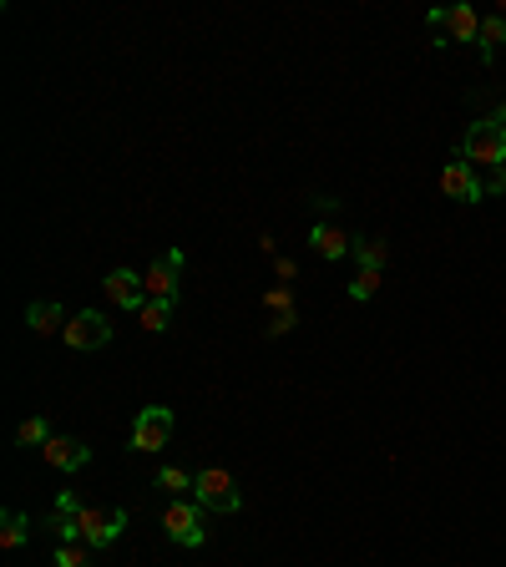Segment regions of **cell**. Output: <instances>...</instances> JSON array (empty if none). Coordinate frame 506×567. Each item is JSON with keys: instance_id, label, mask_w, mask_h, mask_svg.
Wrapping results in <instances>:
<instances>
[{"instance_id": "cell-1", "label": "cell", "mask_w": 506, "mask_h": 567, "mask_svg": "<svg viewBox=\"0 0 506 567\" xmlns=\"http://www.w3.org/2000/svg\"><path fill=\"white\" fill-rule=\"evenodd\" d=\"M456 157H466L471 168H501V162H506V122H496V117H476V122L466 127Z\"/></svg>"}, {"instance_id": "cell-2", "label": "cell", "mask_w": 506, "mask_h": 567, "mask_svg": "<svg viewBox=\"0 0 506 567\" xmlns=\"http://www.w3.org/2000/svg\"><path fill=\"white\" fill-rule=\"evenodd\" d=\"M193 502H198L203 512L233 517V512L243 507V492L233 486V471H223V466H203V471L193 476Z\"/></svg>"}, {"instance_id": "cell-3", "label": "cell", "mask_w": 506, "mask_h": 567, "mask_svg": "<svg viewBox=\"0 0 506 567\" xmlns=\"http://www.w3.org/2000/svg\"><path fill=\"white\" fill-rule=\"evenodd\" d=\"M162 532L173 537L178 547H203V542H208V527H203V507H198V502H188V497L167 502V512H162Z\"/></svg>"}, {"instance_id": "cell-4", "label": "cell", "mask_w": 506, "mask_h": 567, "mask_svg": "<svg viewBox=\"0 0 506 567\" xmlns=\"http://www.w3.org/2000/svg\"><path fill=\"white\" fill-rule=\"evenodd\" d=\"M76 527H81V542L97 552V547H112L127 532V512L122 507H112V512L107 507H81L76 512Z\"/></svg>"}, {"instance_id": "cell-5", "label": "cell", "mask_w": 506, "mask_h": 567, "mask_svg": "<svg viewBox=\"0 0 506 567\" xmlns=\"http://www.w3.org/2000/svg\"><path fill=\"white\" fill-rule=\"evenodd\" d=\"M61 340H66L71 350H102V345H112V319H107L102 309H81V314L66 319Z\"/></svg>"}, {"instance_id": "cell-6", "label": "cell", "mask_w": 506, "mask_h": 567, "mask_svg": "<svg viewBox=\"0 0 506 567\" xmlns=\"http://www.w3.org/2000/svg\"><path fill=\"white\" fill-rule=\"evenodd\" d=\"M178 279H183V249H162L142 274L147 299H178Z\"/></svg>"}, {"instance_id": "cell-7", "label": "cell", "mask_w": 506, "mask_h": 567, "mask_svg": "<svg viewBox=\"0 0 506 567\" xmlns=\"http://www.w3.org/2000/svg\"><path fill=\"white\" fill-rule=\"evenodd\" d=\"M167 436H173V411L167 405H147L132 421V451H162Z\"/></svg>"}, {"instance_id": "cell-8", "label": "cell", "mask_w": 506, "mask_h": 567, "mask_svg": "<svg viewBox=\"0 0 506 567\" xmlns=\"http://www.w3.org/2000/svg\"><path fill=\"white\" fill-rule=\"evenodd\" d=\"M441 193L456 198V203H481L486 198V183L476 178V168H471L466 157H451L446 168H441Z\"/></svg>"}, {"instance_id": "cell-9", "label": "cell", "mask_w": 506, "mask_h": 567, "mask_svg": "<svg viewBox=\"0 0 506 567\" xmlns=\"http://www.w3.org/2000/svg\"><path fill=\"white\" fill-rule=\"evenodd\" d=\"M102 289H107V299L117 304V309H142L147 304V284H142V274H132V269H112L107 279H102Z\"/></svg>"}, {"instance_id": "cell-10", "label": "cell", "mask_w": 506, "mask_h": 567, "mask_svg": "<svg viewBox=\"0 0 506 567\" xmlns=\"http://www.w3.org/2000/svg\"><path fill=\"white\" fill-rule=\"evenodd\" d=\"M309 249L334 264V259H350V254H355V238H350L345 228H334V223H314V228H309Z\"/></svg>"}, {"instance_id": "cell-11", "label": "cell", "mask_w": 506, "mask_h": 567, "mask_svg": "<svg viewBox=\"0 0 506 567\" xmlns=\"http://www.w3.org/2000/svg\"><path fill=\"white\" fill-rule=\"evenodd\" d=\"M41 456H46V466H56V471H81L92 461V446H81V441H71V436H51L46 446H41Z\"/></svg>"}, {"instance_id": "cell-12", "label": "cell", "mask_w": 506, "mask_h": 567, "mask_svg": "<svg viewBox=\"0 0 506 567\" xmlns=\"http://www.w3.org/2000/svg\"><path fill=\"white\" fill-rule=\"evenodd\" d=\"M26 324H31V335H61L66 330V309L56 299H36V304H26Z\"/></svg>"}, {"instance_id": "cell-13", "label": "cell", "mask_w": 506, "mask_h": 567, "mask_svg": "<svg viewBox=\"0 0 506 567\" xmlns=\"http://www.w3.org/2000/svg\"><path fill=\"white\" fill-rule=\"evenodd\" d=\"M476 36H481L476 6H446V36H441V46H451V41H476Z\"/></svg>"}, {"instance_id": "cell-14", "label": "cell", "mask_w": 506, "mask_h": 567, "mask_svg": "<svg viewBox=\"0 0 506 567\" xmlns=\"http://www.w3.org/2000/svg\"><path fill=\"white\" fill-rule=\"evenodd\" d=\"M137 324L147 335H162V330H173V299H147L137 309Z\"/></svg>"}, {"instance_id": "cell-15", "label": "cell", "mask_w": 506, "mask_h": 567, "mask_svg": "<svg viewBox=\"0 0 506 567\" xmlns=\"http://www.w3.org/2000/svg\"><path fill=\"white\" fill-rule=\"evenodd\" d=\"M31 517L26 512H6V517H0V547H6V552H16V547H26L31 542Z\"/></svg>"}, {"instance_id": "cell-16", "label": "cell", "mask_w": 506, "mask_h": 567, "mask_svg": "<svg viewBox=\"0 0 506 567\" xmlns=\"http://www.w3.org/2000/svg\"><path fill=\"white\" fill-rule=\"evenodd\" d=\"M501 41H506V16H481V36H476V46H481V61H486V66L496 61Z\"/></svg>"}, {"instance_id": "cell-17", "label": "cell", "mask_w": 506, "mask_h": 567, "mask_svg": "<svg viewBox=\"0 0 506 567\" xmlns=\"http://www.w3.org/2000/svg\"><path fill=\"white\" fill-rule=\"evenodd\" d=\"M385 259H390L385 238H355V264L360 269H385Z\"/></svg>"}, {"instance_id": "cell-18", "label": "cell", "mask_w": 506, "mask_h": 567, "mask_svg": "<svg viewBox=\"0 0 506 567\" xmlns=\"http://www.w3.org/2000/svg\"><path fill=\"white\" fill-rule=\"evenodd\" d=\"M380 284H385V269H355V279H350V299L365 304V299L380 294Z\"/></svg>"}, {"instance_id": "cell-19", "label": "cell", "mask_w": 506, "mask_h": 567, "mask_svg": "<svg viewBox=\"0 0 506 567\" xmlns=\"http://www.w3.org/2000/svg\"><path fill=\"white\" fill-rule=\"evenodd\" d=\"M157 486H162L173 502H178V497H193V476L178 471V466H162V471H157Z\"/></svg>"}, {"instance_id": "cell-20", "label": "cell", "mask_w": 506, "mask_h": 567, "mask_svg": "<svg viewBox=\"0 0 506 567\" xmlns=\"http://www.w3.org/2000/svg\"><path fill=\"white\" fill-rule=\"evenodd\" d=\"M56 567H97L87 542H56Z\"/></svg>"}, {"instance_id": "cell-21", "label": "cell", "mask_w": 506, "mask_h": 567, "mask_svg": "<svg viewBox=\"0 0 506 567\" xmlns=\"http://www.w3.org/2000/svg\"><path fill=\"white\" fill-rule=\"evenodd\" d=\"M16 441H21V446H46V441H51V426H46L41 416H31V421L16 426Z\"/></svg>"}, {"instance_id": "cell-22", "label": "cell", "mask_w": 506, "mask_h": 567, "mask_svg": "<svg viewBox=\"0 0 506 567\" xmlns=\"http://www.w3.org/2000/svg\"><path fill=\"white\" fill-rule=\"evenodd\" d=\"M264 309H269V314H294V289H289V284H274V289L264 294Z\"/></svg>"}, {"instance_id": "cell-23", "label": "cell", "mask_w": 506, "mask_h": 567, "mask_svg": "<svg viewBox=\"0 0 506 567\" xmlns=\"http://www.w3.org/2000/svg\"><path fill=\"white\" fill-rule=\"evenodd\" d=\"M294 324H299V309H294V314H269V330H264V335H269V340H284Z\"/></svg>"}, {"instance_id": "cell-24", "label": "cell", "mask_w": 506, "mask_h": 567, "mask_svg": "<svg viewBox=\"0 0 506 567\" xmlns=\"http://www.w3.org/2000/svg\"><path fill=\"white\" fill-rule=\"evenodd\" d=\"M81 507H87V502H81L76 492H61V497H56V512H66V517H76Z\"/></svg>"}, {"instance_id": "cell-25", "label": "cell", "mask_w": 506, "mask_h": 567, "mask_svg": "<svg viewBox=\"0 0 506 567\" xmlns=\"http://www.w3.org/2000/svg\"><path fill=\"white\" fill-rule=\"evenodd\" d=\"M486 193H506V162H501V168H496V178L486 183Z\"/></svg>"}, {"instance_id": "cell-26", "label": "cell", "mask_w": 506, "mask_h": 567, "mask_svg": "<svg viewBox=\"0 0 506 567\" xmlns=\"http://www.w3.org/2000/svg\"><path fill=\"white\" fill-rule=\"evenodd\" d=\"M274 269H279V279H284V284L294 279V259H274Z\"/></svg>"}, {"instance_id": "cell-27", "label": "cell", "mask_w": 506, "mask_h": 567, "mask_svg": "<svg viewBox=\"0 0 506 567\" xmlns=\"http://www.w3.org/2000/svg\"><path fill=\"white\" fill-rule=\"evenodd\" d=\"M491 117H496V122H506V97H501V107H496V112H491Z\"/></svg>"}, {"instance_id": "cell-28", "label": "cell", "mask_w": 506, "mask_h": 567, "mask_svg": "<svg viewBox=\"0 0 506 567\" xmlns=\"http://www.w3.org/2000/svg\"><path fill=\"white\" fill-rule=\"evenodd\" d=\"M496 16H506V0H501V6H496Z\"/></svg>"}]
</instances>
